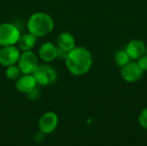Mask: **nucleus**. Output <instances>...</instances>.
Masks as SVG:
<instances>
[{"label": "nucleus", "instance_id": "12", "mask_svg": "<svg viewBox=\"0 0 147 146\" xmlns=\"http://www.w3.org/2000/svg\"><path fill=\"white\" fill-rule=\"evenodd\" d=\"M76 46V40L74 36L68 33H60L57 37V47L65 52H70Z\"/></svg>", "mask_w": 147, "mask_h": 146}, {"label": "nucleus", "instance_id": "2", "mask_svg": "<svg viewBox=\"0 0 147 146\" xmlns=\"http://www.w3.org/2000/svg\"><path fill=\"white\" fill-rule=\"evenodd\" d=\"M54 22L50 15L45 12L32 14L28 21V29L36 38L43 37L50 34L53 29Z\"/></svg>", "mask_w": 147, "mask_h": 146}, {"label": "nucleus", "instance_id": "14", "mask_svg": "<svg viewBox=\"0 0 147 146\" xmlns=\"http://www.w3.org/2000/svg\"><path fill=\"white\" fill-rule=\"evenodd\" d=\"M115 61L119 67H123L131 61V59L125 50H120L115 55Z\"/></svg>", "mask_w": 147, "mask_h": 146}, {"label": "nucleus", "instance_id": "5", "mask_svg": "<svg viewBox=\"0 0 147 146\" xmlns=\"http://www.w3.org/2000/svg\"><path fill=\"white\" fill-rule=\"evenodd\" d=\"M17 65L22 74H33L39 65V60L36 54L32 51L22 52V53L20 54Z\"/></svg>", "mask_w": 147, "mask_h": 146}, {"label": "nucleus", "instance_id": "8", "mask_svg": "<svg viewBox=\"0 0 147 146\" xmlns=\"http://www.w3.org/2000/svg\"><path fill=\"white\" fill-rule=\"evenodd\" d=\"M144 71L140 68L137 62L130 61L127 65L121 67V75L122 79L127 83H134L139 81L142 76Z\"/></svg>", "mask_w": 147, "mask_h": 146}, {"label": "nucleus", "instance_id": "1", "mask_svg": "<svg viewBox=\"0 0 147 146\" xmlns=\"http://www.w3.org/2000/svg\"><path fill=\"white\" fill-rule=\"evenodd\" d=\"M65 61L67 70L74 76L88 73L93 64L91 52L84 46H75L68 52Z\"/></svg>", "mask_w": 147, "mask_h": 146}, {"label": "nucleus", "instance_id": "4", "mask_svg": "<svg viewBox=\"0 0 147 146\" xmlns=\"http://www.w3.org/2000/svg\"><path fill=\"white\" fill-rule=\"evenodd\" d=\"M20 30L13 23L3 22L0 24V46H12L17 43Z\"/></svg>", "mask_w": 147, "mask_h": 146}, {"label": "nucleus", "instance_id": "3", "mask_svg": "<svg viewBox=\"0 0 147 146\" xmlns=\"http://www.w3.org/2000/svg\"><path fill=\"white\" fill-rule=\"evenodd\" d=\"M32 75L34 77L36 83L41 86L53 84L58 77L56 71L47 64L39 65Z\"/></svg>", "mask_w": 147, "mask_h": 146}, {"label": "nucleus", "instance_id": "20", "mask_svg": "<svg viewBox=\"0 0 147 146\" xmlns=\"http://www.w3.org/2000/svg\"><path fill=\"white\" fill-rule=\"evenodd\" d=\"M145 54L147 56V46H146V52H145Z\"/></svg>", "mask_w": 147, "mask_h": 146}, {"label": "nucleus", "instance_id": "10", "mask_svg": "<svg viewBox=\"0 0 147 146\" xmlns=\"http://www.w3.org/2000/svg\"><path fill=\"white\" fill-rule=\"evenodd\" d=\"M146 46L141 40H133L129 41L126 46L125 51L127 52L131 59H138L146 52Z\"/></svg>", "mask_w": 147, "mask_h": 146}, {"label": "nucleus", "instance_id": "15", "mask_svg": "<svg viewBox=\"0 0 147 146\" xmlns=\"http://www.w3.org/2000/svg\"><path fill=\"white\" fill-rule=\"evenodd\" d=\"M22 71L19 68L18 65H13L10 66H8L6 71H5V76L9 80H17L19 77L21 76Z\"/></svg>", "mask_w": 147, "mask_h": 146}, {"label": "nucleus", "instance_id": "19", "mask_svg": "<svg viewBox=\"0 0 147 146\" xmlns=\"http://www.w3.org/2000/svg\"><path fill=\"white\" fill-rule=\"evenodd\" d=\"M68 54V52H65L62 49L58 48V53H57V58L59 59H65L66 56Z\"/></svg>", "mask_w": 147, "mask_h": 146}, {"label": "nucleus", "instance_id": "9", "mask_svg": "<svg viewBox=\"0 0 147 146\" xmlns=\"http://www.w3.org/2000/svg\"><path fill=\"white\" fill-rule=\"evenodd\" d=\"M36 81L32 74H22L16 80V89L23 94H29L36 89Z\"/></svg>", "mask_w": 147, "mask_h": 146}, {"label": "nucleus", "instance_id": "18", "mask_svg": "<svg viewBox=\"0 0 147 146\" xmlns=\"http://www.w3.org/2000/svg\"><path fill=\"white\" fill-rule=\"evenodd\" d=\"M45 138H46V134H44L43 133H41V132L39 131V132L34 135V141H35L37 144H40V143H42V142L45 140Z\"/></svg>", "mask_w": 147, "mask_h": 146}, {"label": "nucleus", "instance_id": "6", "mask_svg": "<svg viewBox=\"0 0 147 146\" xmlns=\"http://www.w3.org/2000/svg\"><path fill=\"white\" fill-rule=\"evenodd\" d=\"M58 125L59 117L54 112L52 111L47 112L42 114L38 121L39 131L46 135L53 133L58 127Z\"/></svg>", "mask_w": 147, "mask_h": 146}, {"label": "nucleus", "instance_id": "13", "mask_svg": "<svg viewBox=\"0 0 147 146\" xmlns=\"http://www.w3.org/2000/svg\"><path fill=\"white\" fill-rule=\"evenodd\" d=\"M37 38L30 34L29 32L28 34H24L22 35H20L18 40H17V47L22 52H27V51H32L34 46H35Z\"/></svg>", "mask_w": 147, "mask_h": 146}, {"label": "nucleus", "instance_id": "17", "mask_svg": "<svg viewBox=\"0 0 147 146\" xmlns=\"http://www.w3.org/2000/svg\"><path fill=\"white\" fill-rule=\"evenodd\" d=\"M137 64L140 66V68L143 71H147V56L146 54H144L143 56H141L140 58H139L137 59Z\"/></svg>", "mask_w": 147, "mask_h": 146}, {"label": "nucleus", "instance_id": "7", "mask_svg": "<svg viewBox=\"0 0 147 146\" xmlns=\"http://www.w3.org/2000/svg\"><path fill=\"white\" fill-rule=\"evenodd\" d=\"M20 50L15 45L0 48V65L8 67L16 65L20 57Z\"/></svg>", "mask_w": 147, "mask_h": 146}, {"label": "nucleus", "instance_id": "16", "mask_svg": "<svg viewBox=\"0 0 147 146\" xmlns=\"http://www.w3.org/2000/svg\"><path fill=\"white\" fill-rule=\"evenodd\" d=\"M139 125L143 128L147 130V108H145L141 110L138 117Z\"/></svg>", "mask_w": 147, "mask_h": 146}, {"label": "nucleus", "instance_id": "11", "mask_svg": "<svg viewBox=\"0 0 147 146\" xmlns=\"http://www.w3.org/2000/svg\"><path fill=\"white\" fill-rule=\"evenodd\" d=\"M58 47L53 43L48 41L43 43L38 51V54L40 59L44 62H52L57 58Z\"/></svg>", "mask_w": 147, "mask_h": 146}]
</instances>
